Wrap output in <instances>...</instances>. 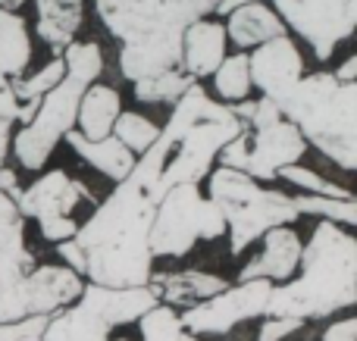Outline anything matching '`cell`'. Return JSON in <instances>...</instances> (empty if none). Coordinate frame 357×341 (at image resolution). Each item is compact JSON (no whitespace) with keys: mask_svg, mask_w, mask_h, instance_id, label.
<instances>
[{"mask_svg":"<svg viewBox=\"0 0 357 341\" xmlns=\"http://www.w3.org/2000/svg\"><path fill=\"white\" fill-rule=\"evenodd\" d=\"M248 132V166L245 173L257 182H276V173L282 166L301 163L307 154V141L301 138L295 122L285 116Z\"/></svg>","mask_w":357,"mask_h":341,"instance_id":"12","label":"cell"},{"mask_svg":"<svg viewBox=\"0 0 357 341\" xmlns=\"http://www.w3.org/2000/svg\"><path fill=\"white\" fill-rule=\"evenodd\" d=\"M82 298L107 319V323L116 329V326H129L142 317L144 310L157 304L154 292L148 285H132V288H107V285H94L85 282L82 288Z\"/></svg>","mask_w":357,"mask_h":341,"instance_id":"17","label":"cell"},{"mask_svg":"<svg viewBox=\"0 0 357 341\" xmlns=\"http://www.w3.org/2000/svg\"><path fill=\"white\" fill-rule=\"evenodd\" d=\"M63 72H66V63H63V54H60V56H54L50 63H44L38 72L13 79V88H16L19 104H22V100H41L44 94H47L50 88L63 79Z\"/></svg>","mask_w":357,"mask_h":341,"instance_id":"31","label":"cell"},{"mask_svg":"<svg viewBox=\"0 0 357 341\" xmlns=\"http://www.w3.org/2000/svg\"><path fill=\"white\" fill-rule=\"evenodd\" d=\"M213 91L220 104H238V100L251 97V72H248V50L226 56L220 66L213 69Z\"/></svg>","mask_w":357,"mask_h":341,"instance_id":"25","label":"cell"},{"mask_svg":"<svg viewBox=\"0 0 357 341\" xmlns=\"http://www.w3.org/2000/svg\"><path fill=\"white\" fill-rule=\"evenodd\" d=\"M19 207H16V198H10L6 191H0V229L3 225H13V223H19Z\"/></svg>","mask_w":357,"mask_h":341,"instance_id":"37","label":"cell"},{"mask_svg":"<svg viewBox=\"0 0 357 341\" xmlns=\"http://www.w3.org/2000/svg\"><path fill=\"white\" fill-rule=\"evenodd\" d=\"M323 341H357V319L345 317L333 323L329 329H323Z\"/></svg>","mask_w":357,"mask_h":341,"instance_id":"36","label":"cell"},{"mask_svg":"<svg viewBox=\"0 0 357 341\" xmlns=\"http://www.w3.org/2000/svg\"><path fill=\"white\" fill-rule=\"evenodd\" d=\"M110 135L119 138V141H123L135 157H142L144 150H148L151 144L157 141V135H160V125H157L154 119H148L144 113L123 110V113L116 116V122H113V132H110Z\"/></svg>","mask_w":357,"mask_h":341,"instance_id":"28","label":"cell"},{"mask_svg":"<svg viewBox=\"0 0 357 341\" xmlns=\"http://www.w3.org/2000/svg\"><path fill=\"white\" fill-rule=\"evenodd\" d=\"M226 38L235 44L238 50H251L257 44L270 41V38L282 35L285 25L282 19L276 16V10L266 3H248V6H238V10L226 13Z\"/></svg>","mask_w":357,"mask_h":341,"instance_id":"22","label":"cell"},{"mask_svg":"<svg viewBox=\"0 0 357 341\" xmlns=\"http://www.w3.org/2000/svg\"><path fill=\"white\" fill-rule=\"evenodd\" d=\"M116 341H129V338H116ZM182 341H197V335H191V332H185Z\"/></svg>","mask_w":357,"mask_h":341,"instance_id":"43","label":"cell"},{"mask_svg":"<svg viewBox=\"0 0 357 341\" xmlns=\"http://www.w3.org/2000/svg\"><path fill=\"white\" fill-rule=\"evenodd\" d=\"M47 317H25L19 323H0V341H41Z\"/></svg>","mask_w":357,"mask_h":341,"instance_id":"32","label":"cell"},{"mask_svg":"<svg viewBox=\"0 0 357 341\" xmlns=\"http://www.w3.org/2000/svg\"><path fill=\"white\" fill-rule=\"evenodd\" d=\"M123 113V94L116 85H107V81H91V85L82 91L79 100V113H75V132L88 141H98L107 138L113 132V122Z\"/></svg>","mask_w":357,"mask_h":341,"instance_id":"19","label":"cell"},{"mask_svg":"<svg viewBox=\"0 0 357 341\" xmlns=\"http://www.w3.org/2000/svg\"><path fill=\"white\" fill-rule=\"evenodd\" d=\"M31 63V31L25 16L0 10V72L19 79Z\"/></svg>","mask_w":357,"mask_h":341,"instance_id":"23","label":"cell"},{"mask_svg":"<svg viewBox=\"0 0 357 341\" xmlns=\"http://www.w3.org/2000/svg\"><path fill=\"white\" fill-rule=\"evenodd\" d=\"M220 0H94L98 19L113 38L132 41L144 35H182L185 25L213 13Z\"/></svg>","mask_w":357,"mask_h":341,"instance_id":"7","label":"cell"},{"mask_svg":"<svg viewBox=\"0 0 357 341\" xmlns=\"http://www.w3.org/2000/svg\"><path fill=\"white\" fill-rule=\"evenodd\" d=\"M301 319H282V317H270L257 332V341H285L291 332L301 329Z\"/></svg>","mask_w":357,"mask_h":341,"instance_id":"33","label":"cell"},{"mask_svg":"<svg viewBox=\"0 0 357 341\" xmlns=\"http://www.w3.org/2000/svg\"><path fill=\"white\" fill-rule=\"evenodd\" d=\"M248 3H264V0H220V3L213 6L216 16H226V13L238 10V6H248Z\"/></svg>","mask_w":357,"mask_h":341,"instance_id":"41","label":"cell"},{"mask_svg":"<svg viewBox=\"0 0 357 341\" xmlns=\"http://www.w3.org/2000/svg\"><path fill=\"white\" fill-rule=\"evenodd\" d=\"M56 257H63V263H66L69 269H75L79 276H85V254H82V248L73 241V238L56 244Z\"/></svg>","mask_w":357,"mask_h":341,"instance_id":"35","label":"cell"},{"mask_svg":"<svg viewBox=\"0 0 357 341\" xmlns=\"http://www.w3.org/2000/svg\"><path fill=\"white\" fill-rule=\"evenodd\" d=\"M357 301V238L354 229L320 219L301 244L298 273L273 285L266 317L323 319L348 310Z\"/></svg>","mask_w":357,"mask_h":341,"instance_id":"1","label":"cell"},{"mask_svg":"<svg viewBox=\"0 0 357 341\" xmlns=\"http://www.w3.org/2000/svg\"><path fill=\"white\" fill-rule=\"evenodd\" d=\"M257 241L260 251L254 257H248V263L238 269V282L270 279L273 285L289 282L298 273V260H301V235L291 225H273Z\"/></svg>","mask_w":357,"mask_h":341,"instance_id":"13","label":"cell"},{"mask_svg":"<svg viewBox=\"0 0 357 341\" xmlns=\"http://www.w3.org/2000/svg\"><path fill=\"white\" fill-rule=\"evenodd\" d=\"M110 332L113 326L79 294L69 307L50 313L41 341H110Z\"/></svg>","mask_w":357,"mask_h":341,"instance_id":"18","label":"cell"},{"mask_svg":"<svg viewBox=\"0 0 357 341\" xmlns=\"http://www.w3.org/2000/svg\"><path fill=\"white\" fill-rule=\"evenodd\" d=\"M0 116L16 122L19 116V97H16V88H13V79L10 75L0 72Z\"/></svg>","mask_w":357,"mask_h":341,"instance_id":"34","label":"cell"},{"mask_svg":"<svg viewBox=\"0 0 357 341\" xmlns=\"http://www.w3.org/2000/svg\"><path fill=\"white\" fill-rule=\"evenodd\" d=\"M226 56H229V38H226V25H222L220 19L201 16L191 25H185L182 60H178V66H182L195 81L210 79L213 69L220 66Z\"/></svg>","mask_w":357,"mask_h":341,"instance_id":"14","label":"cell"},{"mask_svg":"<svg viewBox=\"0 0 357 341\" xmlns=\"http://www.w3.org/2000/svg\"><path fill=\"white\" fill-rule=\"evenodd\" d=\"M333 75L339 81H357V54L345 56V63H342L339 69H333Z\"/></svg>","mask_w":357,"mask_h":341,"instance_id":"40","label":"cell"},{"mask_svg":"<svg viewBox=\"0 0 357 341\" xmlns=\"http://www.w3.org/2000/svg\"><path fill=\"white\" fill-rule=\"evenodd\" d=\"M178 60H182V35H144L123 41L119 47V72L126 81H142L176 69Z\"/></svg>","mask_w":357,"mask_h":341,"instance_id":"15","label":"cell"},{"mask_svg":"<svg viewBox=\"0 0 357 341\" xmlns=\"http://www.w3.org/2000/svg\"><path fill=\"white\" fill-rule=\"evenodd\" d=\"M85 276L66 263L31 267L13 282H0V323H19L25 317H50L69 307L85 288Z\"/></svg>","mask_w":357,"mask_h":341,"instance_id":"8","label":"cell"},{"mask_svg":"<svg viewBox=\"0 0 357 341\" xmlns=\"http://www.w3.org/2000/svg\"><path fill=\"white\" fill-rule=\"evenodd\" d=\"M276 182H289V185L301 188L304 194H323V198H354L348 188H342V185H335V182L323 179L317 169L304 166V160L301 163H291V166H282L276 173Z\"/></svg>","mask_w":357,"mask_h":341,"instance_id":"30","label":"cell"},{"mask_svg":"<svg viewBox=\"0 0 357 341\" xmlns=\"http://www.w3.org/2000/svg\"><path fill=\"white\" fill-rule=\"evenodd\" d=\"M229 282L216 273H201V269H182V273H151L148 288L160 304L169 307H191L213 298Z\"/></svg>","mask_w":357,"mask_h":341,"instance_id":"16","label":"cell"},{"mask_svg":"<svg viewBox=\"0 0 357 341\" xmlns=\"http://www.w3.org/2000/svg\"><path fill=\"white\" fill-rule=\"evenodd\" d=\"M94 204H98V198L91 194V188L60 166L41 173L16 198L19 216L25 223L35 219L41 238L54 244L75 238V232H79V210Z\"/></svg>","mask_w":357,"mask_h":341,"instance_id":"6","label":"cell"},{"mask_svg":"<svg viewBox=\"0 0 357 341\" xmlns=\"http://www.w3.org/2000/svg\"><path fill=\"white\" fill-rule=\"evenodd\" d=\"M270 292H273L270 279H248L238 282V285H226L213 298L191 304L182 313V326L191 335H226L238 323L264 317Z\"/></svg>","mask_w":357,"mask_h":341,"instance_id":"10","label":"cell"},{"mask_svg":"<svg viewBox=\"0 0 357 341\" xmlns=\"http://www.w3.org/2000/svg\"><path fill=\"white\" fill-rule=\"evenodd\" d=\"M13 132H16V122L0 116V166H6V157H10V141H13Z\"/></svg>","mask_w":357,"mask_h":341,"instance_id":"38","label":"cell"},{"mask_svg":"<svg viewBox=\"0 0 357 341\" xmlns=\"http://www.w3.org/2000/svg\"><path fill=\"white\" fill-rule=\"evenodd\" d=\"M35 267L29 241H25V219L0 229V282H13Z\"/></svg>","mask_w":357,"mask_h":341,"instance_id":"24","label":"cell"},{"mask_svg":"<svg viewBox=\"0 0 357 341\" xmlns=\"http://www.w3.org/2000/svg\"><path fill=\"white\" fill-rule=\"evenodd\" d=\"M35 31L47 47L63 54L75 41L85 19V0H35Z\"/></svg>","mask_w":357,"mask_h":341,"instance_id":"20","label":"cell"},{"mask_svg":"<svg viewBox=\"0 0 357 341\" xmlns=\"http://www.w3.org/2000/svg\"><path fill=\"white\" fill-rule=\"evenodd\" d=\"M63 141H66L88 166H94L110 182H123L126 175L132 173V166H135V154L113 135L98 138V141H88V138H82L75 129H69L66 135H63Z\"/></svg>","mask_w":357,"mask_h":341,"instance_id":"21","label":"cell"},{"mask_svg":"<svg viewBox=\"0 0 357 341\" xmlns=\"http://www.w3.org/2000/svg\"><path fill=\"white\" fill-rule=\"evenodd\" d=\"M191 85H195V79H191L182 66H176V69H167V72L151 75V79L132 81V91H135V97L142 100V104H169L173 106Z\"/></svg>","mask_w":357,"mask_h":341,"instance_id":"26","label":"cell"},{"mask_svg":"<svg viewBox=\"0 0 357 341\" xmlns=\"http://www.w3.org/2000/svg\"><path fill=\"white\" fill-rule=\"evenodd\" d=\"M295 207L301 216H320L354 229L357 225V200L354 198H323V194H295Z\"/></svg>","mask_w":357,"mask_h":341,"instance_id":"27","label":"cell"},{"mask_svg":"<svg viewBox=\"0 0 357 341\" xmlns=\"http://www.w3.org/2000/svg\"><path fill=\"white\" fill-rule=\"evenodd\" d=\"M285 31H295L317 60H333V54L354 35L357 0H273Z\"/></svg>","mask_w":357,"mask_h":341,"instance_id":"9","label":"cell"},{"mask_svg":"<svg viewBox=\"0 0 357 341\" xmlns=\"http://www.w3.org/2000/svg\"><path fill=\"white\" fill-rule=\"evenodd\" d=\"M63 63H66L63 79L38 100L35 116L13 132L10 154L25 173H41L63 135L75 129L82 91L104 72V50L98 41H73L63 47Z\"/></svg>","mask_w":357,"mask_h":341,"instance_id":"2","label":"cell"},{"mask_svg":"<svg viewBox=\"0 0 357 341\" xmlns=\"http://www.w3.org/2000/svg\"><path fill=\"white\" fill-rule=\"evenodd\" d=\"M135 323L142 329V341H182L185 335L182 313L169 304H160V301L151 310H144Z\"/></svg>","mask_w":357,"mask_h":341,"instance_id":"29","label":"cell"},{"mask_svg":"<svg viewBox=\"0 0 357 341\" xmlns=\"http://www.w3.org/2000/svg\"><path fill=\"white\" fill-rule=\"evenodd\" d=\"M0 191H6L10 198H19L22 185H19V175L13 173L10 166H0Z\"/></svg>","mask_w":357,"mask_h":341,"instance_id":"39","label":"cell"},{"mask_svg":"<svg viewBox=\"0 0 357 341\" xmlns=\"http://www.w3.org/2000/svg\"><path fill=\"white\" fill-rule=\"evenodd\" d=\"M207 198L226 216L229 254L238 257L273 225H295L301 219L295 207V194L282 188H270L251 179L241 169H229L216 163L207 173Z\"/></svg>","mask_w":357,"mask_h":341,"instance_id":"4","label":"cell"},{"mask_svg":"<svg viewBox=\"0 0 357 341\" xmlns=\"http://www.w3.org/2000/svg\"><path fill=\"white\" fill-rule=\"evenodd\" d=\"M248 72H251V88H257L260 97L282 104L291 94V88L301 81V75L307 72L301 44L289 31L257 44L248 54Z\"/></svg>","mask_w":357,"mask_h":341,"instance_id":"11","label":"cell"},{"mask_svg":"<svg viewBox=\"0 0 357 341\" xmlns=\"http://www.w3.org/2000/svg\"><path fill=\"white\" fill-rule=\"evenodd\" d=\"M19 6H25V0H0V10H13V13H19Z\"/></svg>","mask_w":357,"mask_h":341,"instance_id":"42","label":"cell"},{"mask_svg":"<svg viewBox=\"0 0 357 341\" xmlns=\"http://www.w3.org/2000/svg\"><path fill=\"white\" fill-rule=\"evenodd\" d=\"M279 110L329 163L345 173L357 166V81H339L333 72H304Z\"/></svg>","mask_w":357,"mask_h":341,"instance_id":"3","label":"cell"},{"mask_svg":"<svg viewBox=\"0 0 357 341\" xmlns=\"http://www.w3.org/2000/svg\"><path fill=\"white\" fill-rule=\"evenodd\" d=\"M226 235V216L222 210L201 191V182H182L173 185L160 198L151 223V254L157 257H185L197 241H216Z\"/></svg>","mask_w":357,"mask_h":341,"instance_id":"5","label":"cell"}]
</instances>
